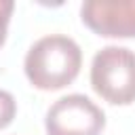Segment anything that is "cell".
Wrapping results in <instances>:
<instances>
[{
    "instance_id": "5b68a950",
    "label": "cell",
    "mask_w": 135,
    "mask_h": 135,
    "mask_svg": "<svg viewBox=\"0 0 135 135\" xmlns=\"http://www.w3.org/2000/svg\"><path fill=\"white\" fill-rule=\"evenodd\" d=\"M15 112H17V101H15V97H13L8 91H2V89H0V129H4V127L15 118Z\"/></svg>"
},
{
    "instance_id": "277c9868",
    "label": "cell",
    "mask_w": 135,
    "mask_h": 135,
    "mask_svg": "<svg viewBox=\"0 0 135 135\" xmlns=\"http://www.w3.org/2000/svg\"><path fill=\"white\" fill-rule=\"evenodd\" d=\"M80 15L99 36H135V0H86L80 6Z\"/></svg>"
},
{
    "instance_id": "6da1fadb",
    "label": "cell",
    "mask_w": 135,
    "mask_h": 135,
    "mask_svg": "<svg viewBox=\"0 0 135 135\" xmlns=\"http://www.w3.org/2000/svg\"><path fill=\"white\" fill-rule=\"evenodd\" d=\"M82 65L78 42L65 34H46L25 53L23 70L27 80L42 91H55L70 84Z\"/></svg>"
},
{
    "instance_id": "8992f818",
    "label": "cell",
    "mask_w": 135,
    "mask_h": 135,
    "mask_svg": "<svg viewBox=\"0 0 135 135\" xmlns=\"http://www.w3.org/2000/svg\"><path fill=\"white\" fill-rule=\"evenodd\" d=\"M13 8H15L13 0H0V46L6 40V30H8V21H11Z\"/></svg>"
},
{
    "instance_id": "7a4b0ae2",
    "label": "cell",
    "mask_w": 135,
    "mask_h": 135,
    "mask_svg": "<svg viewBox=\"0 0 135 135\" xmlns=\"http://www.w3.org/2000/svg\"><path fill=\"white\" fill-rule=\"evenodd\" d=\"M93 91L114 103L129 105L135 101V51L118 44L99 49L91 61Z\"/></svg>"
},
{
    "instance_id": "3957f363",
    "label": "cell",
    "mask_w": 135,
    "mask_h": 135,
    "mask_svg": "<svg viewBox=\"0 0 135 135\" xmlns=\"http://www.w3.org/2000/svg\"><path fill=\"white\" fill-rule=\"evenodd\" d=\"M105 127L103 110L82 93H70L46 110V135H99Z\"/></svg>"
}]
</instances>
